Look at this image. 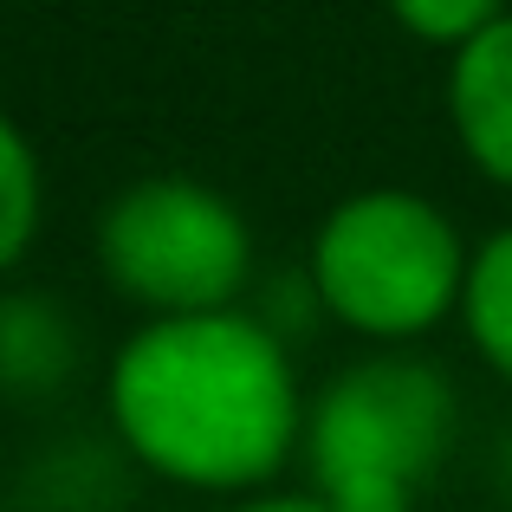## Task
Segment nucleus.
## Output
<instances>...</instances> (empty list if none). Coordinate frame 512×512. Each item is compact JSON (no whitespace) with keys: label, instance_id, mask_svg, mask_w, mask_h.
<instances>
[{"label":"nucleus","instance_id":"f257e3e1","mask_svg":"<svg viewBox=\"0 0 512 512\" xmlns=\"http://www.w3.org/2000/svg\"><path fill=\"white\" fill-rule=\"evenodd\" d=\"M117 441L195 493H247L305 441L299 376L273 325L247 312L150 318L111 363Z\"/></svg>","mask_w":512,"mask_h":512},{"label":"nucleus","instance_id":"f03ea898","mask_svg":"<svg viewBox=\"0 0 512 512\" xmlns=\"http://www.w3.org/2000/svg\"><path fill=\"white\" fill-rule=\"evenodd\" d=\"M474 253L461 227L415 188H363L325 214L312 240V292L338 325L376 344H409L461 312Z\"/></svg>","mask_w":512,"mask_h":512},{"label":"nucleus","instance_id":"7ed1b4c3","mask_svg":"<svg viewBox=\"0 0 512 512\" xmlns=\"http://www.w3.org/2000/svg\"><path fill=\"white\" fill-rule=\"evenodd\" d=\"M454 441V383L422 357L338 370L305 409L312 493L331 512H415Z\"/></svg>","mask_w":512,"mask_h":512},{"label":"nucleus","instance_id":"20e7f679","mask_svg":"<svg viewBox=\"0 0 512 512\" xmlns=\"http://www.w3.org/2000/svg\"><path fill=\"white\" fill-rule=\"evenodd\" d=\"M98 266L124 299L150 305L156 318L234 312L253 273V234L221 188L188 175H150L104 208Z\"/></svg>","mask_w":512,"mask_h":512},{"label":"nucleus","instance_id":"39448f33","mask_svg":"<svg viewBox=\"0 0 512 512\" xmlns=\"http://www.w3.org/2000/svg\"><path fill=\"white\" fill-rule=\"evenodd\" d=\"M448 117L467 163L512 188V13L467 39L448 65Z\"/></svg>","mask_w":512,"mask_h":512},{"label":"nucleus","instance_id":"423d86ee","mask_svg":"<svg viewBox=\"0 0 512 512\" xmlns=\"http://www.w3.org/2000/svg\"><path fill=\"white\" fill-rule=\"evenodd\" d=\"M72 370V331L59 305L7 299L0 305V383L7 389H52Z\"/></svg>","mask_w":512,"mask_h":512},{"label":"nucleus","instance_id":"0eeeda50","mask_svg":"<svg viewBox=\"0 0 512 512\" xmlns=\"http://www.w3.org/2000/svg\"><path fill=\"white\" fill-rule=\"evenodd\" d=\"M461 318H467V338H474V350L512 383V227H500V234L474 253Z\"/></svg>","mask_w":512,"mask_h":512},{"label":"nucleus","instance_id":"6e6552de","mask_svg":"<svg viewBox=\"0 0 512 512\" xmlns=\"http://www.w3.org/2000/svg\"><path fill=\"white\" fill-rule=\"evenodd\" d=\"M33 234H39V156L0 117V273L33 247Z\"/></svg>","mask_w":512,"mask_h":512},{"label":"nucleus","instance_id":"1a4fd4ad","mask_svg":"<svg viewBox=\"0 0 512 512\" xmlns=\"http://www.w3.org/2000/svg\"><path fill=\"white\" fill-rule=\"evenodd\" d=\"M389 13H396L415 39L461 52L467 39H480L493 20H506V0H389Z\"/></svg>","mask_w":512,"mask_h":512},{"label":"nucleus","instance_id":"9d476101","mask_svg":"<svg viewBox=\"0 0 512 512\" xmlns=\"http://www.w3.org/2000/svg\"><path fill=\"white\" fill-rule=\"evenodd\" d=\"M240 512H331L318 493H266V500H247Z\"/></svg>","mask_w":512,"mask_h":512},{"label":"nucleus","instance_id":"9b49d317","mask_svg":"<svg viewBox=\"0 0 512 512\" xmlns=\"http://www.w3.org/2000/svg\"><path fill=\"white\" fill-rule=\"evenodd\" d=\"M506 480H512V441H506Z\"/></svg>","mask_w":512,"mask_h":512}]
</instances>
